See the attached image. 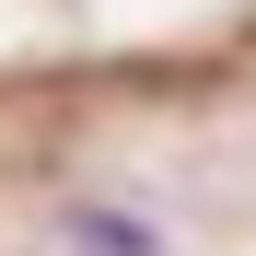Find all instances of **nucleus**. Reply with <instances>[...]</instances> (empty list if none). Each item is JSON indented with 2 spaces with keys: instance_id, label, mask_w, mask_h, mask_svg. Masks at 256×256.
Returning <instances> with one entry per match:
<instances>
[{
  "instance_id": "nucleus-1",
  "label": "nucleus",
  "mask_w": 256,
  "mask_h": 256,
  "mask_svg": "<svg viewBox=\"0 0 256 256\" xmlns=\"http://www.w3.org/2000/svg\"><path fill=\"white\" fill-rule=\"evenodd\" d=\"M70 256H163V233L140 222V210L94 198V210H70Z\"/></svg>"
}]
</instances>
